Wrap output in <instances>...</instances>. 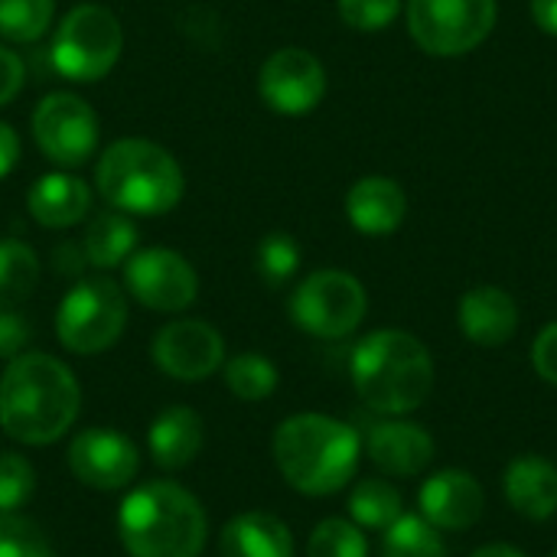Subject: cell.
Masks as SVG:
<instances>
[{"label": "cell", "mask_w": 557, "mask_h": 557, "mask_svg": "<svg viewBox=\"0 0 557 557\" xmlns=\"http://www.w3.org/2000/svg\"><path fill=\"white\" fill-rule=\"evenodd\" d=\"M82 411L75 372L46 352H23L0 375V431L26 447L65 437Z\"/></svg>", "instance_id": "1"}, {"label": "cell", "mask_w": 557, "mask_h": 557, "mask_svg": "<svg viewBox=\"0 0 557 557\" xmlns=\"http://www.w3.org/2000/svg\"><path fill=\"white\" fill-rule=\"evenodd\" d=\"M117 539L131 557H202L209 516L180 483H140L121 499Z\"/></svg>", "instance_id": "2"}, {"label": "cell", "mask_w": 557, "mask_h": 557, "mask_svg": "<svg viewBox=\"0 0 557 557\" xmlns=\"http://www.w3.org/2000/svg\"><path fill=\"white\" fill-rule=\"evenodd\" d=\"M349 372L362 405L388 418L418 411L434 388V359L428 346L405 330H375L359 339Z\"/></svg>", "instance_id": "3"}, {"label": "cell", "mask_w": 557, "mask_h": 557, "mask_svg": "<svg viewBox=\"0 0 557 557\" xmlns=\"http://www.w3.org/2000/svg\"><path fill=\"white\" fill-rule=\"evenodd\" d=\"M274 463L290 490L304 496L339 493L359 467V434L330 414H294L274 431Z\"/></svg>", "instance_id": "4"}, {"label": "cell", "mask_w": 557, "mask_h": 557, "mask_svg": "<svg viewBox=\"0 0 557 557\" xmlns=\"http://www.w3.org/2000/svg\"><path fill=\"white\" fill-rule=\"evenodd\" d=\"M98 196L127 215H166L186 193V176L176 157L144 137L108 144L95 163Z\"/></svg>", "instance_id": "5"}, {"label": "cell", "mask_w": 557, "mask_h": 557, "mask_svg": "<svg viewBox=\"0 0 557 557\" xmlns=\"http://www.w3.org/2000/svg\"><path fill=\"white\" fill-rule=\"evenodd\" d=\"M124 52L121 20L104 3L72 7L52 33L49 62L65 82H98L104 78Z\"/></svg>", "instance_id": "6"}, {"label": "cell", "mask_w": 557, "mask_h": 557, "mask_svg": "<svg viewBox=\"0 0 557 557\" xmlns=\"http://www.w3.org/2000/svg\"><path fill=\"white\" fill-rule=\"evenodd\" d=\"M127 326V294L108 277L78 281L55 310V336L75 356L111 349Z\"/></svg>", "instance_id": "7"}, {"label": "cell", "mask_w": 557, "mask_h": 557, "mask_svg": "<svg viewBox=\"0 0 557 557\" xmlns=\"http://www.w3.org/2000/svg\"><path fill=\"white\" fill-rule=\"evenodd\" d=\"M369 297L359 277L326 268L304 277L290 294V320L317 339H343L366 320Z\"/></svg>", "instance_id": "8"}, {"label": "cell", "mask_w": 557, "mask_h": 557, "mask_svg": "<svg viewBox=\"0 0 557 557\" xmlns=\"http://www.w3.org/2000/svg\"><path fill=\"white\" fill-rule=\"evenodd\" d=\"M496 0H408L414 42L441 59L473 52L496 26Z\"/></svg>", "instance_id": "9"}, {"label": "cell", "mask_w": 557, "mask_h": 557, "mask_svg": "<svg viewBox=\"0 0 557 557\" xmlns=\"http://www.w3.org/2000/svg\"><path fill=\"white\" fill-rule=\"evenodd\" d=\"M33 140L49 163L75 170L98 153L101 124L85 98L72 91H52L33 111Z\"/></svg>", "instance_id": "10"}, {"label": "cell", "mask_w": 557, "mask_h": 557, "mask_svg": "<svg viewBox=\"0 0 557 557\" xmlns=\"http://www.w3.org/2000/svg\"><path fill=\"white\" fill-rule=\"evenodd\" d=\"M124 294L157 313H180L199 297L196 268L173 248H144L124 261Z\"/></svg>", "instance_id": "11"}, {"label": "cell", "mask_w": 557, "mask_h": 557, "mask_svg": "<svg viewBox=\"0 0 557 557\" xmlns=\"http://www.w3.org/2000/svg\"><path fill=\"white\" fill-rule=\"evenodd\" d=\"M258 91L271 111L300 117V114H310L323 101L326 69L313 52L300 46H284L264 59L258 72Z\"/></svg>", "instance_id": "12"}, {"label": "cell", "mask_w": 557, "mask_h": 557, "mask_svg": "<svg viewBox=\"0 0 557 557\" xmlns=\"http://www.w3.org/2000/svg\"><path fill=\"white\" fill-rule=\"evenodd\" d=\"M69 473L98 493H114L131 486L140 470V454L131 437L114 428H85L69 441L65 450Z\"/></svg>", "instance_id": "13"}, {"label": "cell", "mask_w": 557, "mask_h": 557, "mask_svg": "<svg viewBox=\"0 0 557 557\" xmlns=\"http://www.w3.org/2000/svg\"><path fill=\"white\" fill-rule=\"evenodd\" d=\"M150 359L176 382H202L225 366V339L206 320H173L157 330Z\"/></svg>", "instance_id": "14"}, {"label": "cell", "mask_w": 557, "mask_h": 557, "mask_svg": "<svg viewBox=\"0 0 557 557\" xmlns=\"http://www.w3.org/2000/svg\"><path fill=\"white\" fill-rule=\"evenodd\" d=\"M421 516L437 532H463L483 519L486 493L480 480L467 470H441L434 473L418 496Z\"/></svg>", "instance_id": "15"}, {"label": "cell", "mask_w": 557, "mask_h": 557, "mask_svg": "<svg viewBox=\"0 0 557 557\" xmlns=\"http://www.w3.org/2000/svg\"><path fill=\"white\" fill-rule=\"evenodd\" d=\"M366 454L385 476H418L434 460V437L405 418L369 424Z\"/></svg>", "instance_id": "16"}, {"label": "cell", "mask_w": 557, "mask_h": 557, "mask_svg": "<svg viewBox=\"0 0 557 557\" xmlns=\"http://www.w3.org/2000/svg\"><path fill=\"white\" fill-rule=\"evenodd\" d=\"M457 320H460V330H463V336L470 343L496 349V346H506L516 336L519 307L503 287L483 284V287H473V290H467L460 297Z\"/></svg>", "instance_id": "17"}, {"label": "cell", "mask_w": 557, "mask_h": 557, "mask_svg": "<svg viewBox=\"0 0 557 557\" xmlns=\"http://www.w3.org/2000/svg\"><path fill=\"white\" fill-rule=\"evenodd\" d=\"M346 215L362 235L382 238L398 232L408 215V196L392 176H362L346 193Z\"/></svg>", "instance_id": "18"}, {"label": "cell", "mask_w": 557, "mask_h": 557, "mask_svg": "<svg viewBox=\"0 0 557 557\" xmlns=\"http://www.w3.org/2000/svg\"><path fill=\"white\" fill-rule=\"evenodd\" d=\"M503 493L522 519L545 522L557 512V467L545 457L525 454L506 467Z\"/></svg>", "instance_id": "19"}, {"label": "cell", "mask_w": 557, "mask_h": 557, "mask_svg": "<svg viewBox=\"0 0 557 557\" xmlns=\"http://www.w3.org/2000/svg\"><path fill=\"white\" fill-rule=\"evenodd\" d=\"M202 444H206V424L186 405H173V408L160 411L150 421L147 450H150V457H153V463L160 470H183V467H189L199 457Z\"/></svg>", "instance_id": "20"}, {"label": "cell", "mask_w": 557, "mask_h": 557, "mask_svg": "<svg viewBox=\"0 0 557 557\" xmlns=\"http://www.w3.org/2000/svg\"><path fill=\"white\" fill-rule=\"evenodd\" d=\"M26 209L42 228H72L91 209V189L72 173H42L29 193Z\"/></svg>", "instance_id": "21"}, {"label": "cell", "mask_w": 557, "mask_h": 557, "mask_svg": "<svg viewBox=\"0 0 557 557\" xmlns=\"http://www.w3.org/2000/svg\"><path fill=\"white\" fill-rule=\"evenodd\" d=\"M219 557H294V535L271 512H242L225 522Z\"/></svg>", "instance_id": "22"}, {"label": "cell", "mask_w": 557, "mask_h": 557, "mask_svg": "<svg viewBox=\"0 0 557 557\" xmlns=\"http://www.w3.org/2000/svg\"><path fill=\"white\" fill-rule=\"evenodd\" d=\"M82 248L91 268H101V271L121 268L137 251V225L131 222L127 212H117V209L98 212L88 222Z\"/></svg>", "instance_id": "23"}, {"label": "cell", "mask_w": 557, "mask_h": 557, "mask_svg": "<svg viewBox=\"0 0 557 557\" xmlns=\"http://www.w3.org/2000/svg\"><path fill=\"white\" fill-rule=\"evenodd\" d=\"M39 284V258L20 238H0V310H16Z\"/></svg>", "instance_id": "24"}, {"label": "cell", "mask_w": 557, "mask_h": 557, "mask_svg": "<svg viewBox=\"0 0 557 557\" xmlns=\"http://www.w3.org/2000/svg\"><path fill=\"white\" fill-rule=\"evenodd\" d=\"M349 516H352V522L359 529L385 532V529H392L405 516V503H401V493L392 483H385V480H362L349 493Z\"/></svg>", "instance_id": "25"}, {"label": "cell", "mask_w": 557, "mask_h": 557, "mask_svg": "<svg viewBox=\"0 0 557 557\" xmlns=\"http://www.w3.org/2000/svg\"><path fill=\"white\" fill-rule=\"evenodd\" d=\"M222 375H225V388L242 401H264L277 392L281 382L277 366L261 352H242L235 359H225Z\"/></svg>", "instance_id": "26"}, {"label": "cell", "mask_w": 557, "mask_h": 557, "mask_svg": "<svg viewBox=\"0 0 557 557\" xmlns=\"http://www.w3.org/2000/svg\"><path fill=\"white\" fill-rule=\"evenodd\" d=\"M382 557H447V545L424 516H401L385 529Z\"/></svg>", "instance_id": "27"}, {"label": "cell", "mask_w": 557, "mask_h": 557, "mask_svg": "<svg viewBox=\"0 0 557 557\" xmlns=\"http://www.w3.org/2000/svg\"><path fill=\"white\" fill-rule=\"evenodd\" d=\"M55 0H0V36L7 42H36L49 33Z\"/></svg>", "instance_id": "28"}, {"label": "cell", "mask_w": 557, "mask_h": 557, "mask_svg": "<svg viewBox=\"0 0 557 557\" xmlns=\"http://www.w3.org/2000/svg\"><path fill=\"white\" fill-rule=\"evenodd\" d=\"M255 268L261 274V281L268 287H281L287 284L297 268H300V245L294 242V235L287 232H271L258 242V251H255Z\"/></svg>", "instance_id": "29"}, {"label": "cell", "mask_w": 557, "mask_h": 557, "mask_svg": "<svg viewBox=\"0 0 557 557\" xmlns=\"http://www.w3.org/2000/svg\"><path fill=\"white\" fill-rule=\"evenodd\" d=\"M307 557H369V542L356 522L323 519L307 542Z\"/></svg>", "instance_id": "30"}, {"label": "cell", "mask_w": 557, "mask_h": 557, "mask_svg": "<svg viewBox=\"0 0 557 557\" xmlns=\"http://www.w3.org/2000/svg\"><path fill=\"white\" fill-rule=\"evenodd\" d=\"M0 557H55V552L33 519L20 512H0Z\"/></svg>", "instance_id": "31"}, {"label": "cell", "mask_w": 557, "mask_h": 557, "mask_svg": "<svg viewBox=\"0 0 557 557\" xmlns=\"http://www.w3.org/2000/svg\"><path fill=\"white\" fill-rule=\"evenodd\" d=\"M36 470L26 457L0 450V512H16L33 499Z\"/></svg>", "instance_id": "32"}, {"label": "cell", "mask_w": 557, "mask_h": 557, "mask_svg": "<svg viewBox=\"0 0 557 557\" xmlns=\"http://www.w3.org/2000/svg\"><path fill=\"white\" fill-rule=\"evenodd\" d=\"M336 7L346 26L359 33H379L398 20L405 0H336Z\"/></svg>", "instance_id": "33"}, {"label": "cell", "mask_w": 557, "mask_h": 557, "mask_svg": "<svg viewBox=\"0 0 557 557\" xmlns=\"http://www.w3.org/2000/svg\"><path fill=\"white\" fill-rule=\"evenodd\" d=\"M33 339V323L20 310H0V359H16Z\"/></svg>", "instance_id": "34"}, {"label": "cell", "mask_w": 557, "mask_h": 557, "mask_svg": "<svg viewBox=\"0 0 557 557\" xmlns=\"http://www.w3.org/2000/svg\"><path fill=\"white\" fill-rule=\"evenodd\" d=\"M532 366L535 372L557 388V323H548L532 343Z\"/></svg>", "instance_id": "35"}, {"label": "cell", "mask_w": 557, "mask_h": 557, "mask_svg": "<svg viewBox=\"0 0 557 557\" xmlns=\"http://www.w3.org/2000/svg\"><path fill=\"white\" fill-rule=\"evenodd\" d=\"M23 82H26L23 59L10 46H0V108L10 104L23 91Z\"/></svg>", "instance_id": "36"}, {"label": "cell", "mask_w": 557, "mask_h": 557, "mask_svg": "<svg viewBox=\"0 0 557 557\" xmlns=\"http://www.w3.org/2000/svg\"><path fill=\"white\" fill-rule=\"evenodd\" d=\"M16 163H20V134H16L7 121H0V180H3Z\"/></svg>", "instance_id": "37"}, {"label": "cell", "mask_w": 557, "mask_h": 557, "mask_svg": "<svg viewBox=\"0 0 557 557\" xmlns=\"http://www.w3.org/2000/svg\"><path fill=\"white\" fill-rule=\"evenodd\" d=\"M52 258H55V268L62 271V274H69V277H78L82 274V268L88 264V258H85V248H78V245H59L55 251H52Z\"/></svg>", "instance_id": "38"}, {"label": "cell", "mask_w": 557, "mask_h": 557, "mask_svg": "<svg viewBox=\"0 0 557 557\" xmlns=\"http://www.w3.org/2000/svg\"><path fill=\"white\" fill-rule=\"evenodd\" d=\"M532 20L548 36H557V0H532Z\"/></svg>", "instance_id": "39"}, {"label": "cell", "mask_w": 557, "mask_h": 557, "mask_svg": "<svg viewBox=\"0 0 557 557\" xmlns=\"http://www.w3.org/2000/svg\"><path fill=\"white\" fill-rule=\"evenodd\" d=\"M470 557H525L519 548H512V545H486V548H480V552H473Z\"/></svg>", "instance_id": "40"}, {"label": "cell", "mask_w": 557, "mask_h": 557, "mask_svg": "<svg viewBox=\"0 0 557 557\" xmlns=\"http://www.w3.org/2000/svg\"><path fill=\"white\" fill-rule=\"evenodd\" d=\"M552 557H557V552H555V555H552Z\"/></svg>", "instance_id": "41"}]
</instances>
